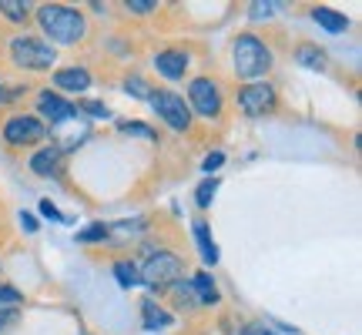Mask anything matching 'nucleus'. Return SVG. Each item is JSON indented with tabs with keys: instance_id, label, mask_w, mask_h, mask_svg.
I'll return each mask as SVG.
<instances>
[{
	"instance_id": "obj_1",
	"label": "nucleus",
	"mask_w": 362,
	"mask_h": 335,
	"mask_svg": "<svg viewBox=\"0 0 362 335\" xmlns=\"http://www.w3.org/2000/svg\"><path fill=\"white\" fill-rule=\"evenodd\" d=\"M34 17H37L47 44H64V47H71V44H81L90 30L88 17H84L78 7H64V4H40L37 11H34Z\"/></svg>"
},
{
	"instance_id": "obj_2",
	"label": "nucleus",
	"mask_w": 362,
	"mask_h": 335,
	"mask_svg": "<svg viewBox=\"0 0 362 335\" xmlns=\"http://www.w3.org/2000/svg\"><path fill=\"white\" fill-rule=\"evenodd\" d=\"M275 57H272V47L255 34H238L232 40V67L242 81H262L272 71Z\"/></svg>"
},
{
	"instance_id": "obj_3",
	"label": "nucleus",
	"mask_w": 362,
	"mask_h": 335,
	"mask_svg": "<svg viewBox=\"0 0 362 335\" xmlns=\"http://www.w3.org/2000/svg\"><path fill=\"white\" fill-rule=\"evenodd\" d=\"M11 57L17 67H24V71H51L54 61H57V54L54 47L47 44L44 37H34V34H17L11 40Z\"/></svg>"
},
{
	"instance_id": "obj_4",
	"label": "nucleus",
	"mask_w": 362,
	"mask_h": 335,
	"mask_svg": "<svg viewBox=\"0 0 362 335\" xmlns=\"http://www.w3.org/2000/svg\"><path fill=\"white\" fill-rule=\"evenodd\" d=\"M141 282L148 288H155V292H168L175 282L185 278V258L175 255V252H158L144 261L141 269Z\"/></svg>"
},
{
	"instance_id": "obj_5",
	"label": "nucleus",
	"mask_w": 362,
	"mask_h": 335,
	"mask_svg": "<svg viewBox=\"0 0 362 335\" xmlns=\"http://www.w3.org/2000/svg\"><path fill=\"white\" fill-rule=\"evenodd\" d=\"M188 107L192 114L205 117V121H218L221 111H225V98H221V88L215 78H194L188 84Z\"/></svg>"
},
{
	"instance_id": "obj_6",
	"label": "nucleus",
	"mask_w": 362,
	"mask_h": 335,
	"mask_svg": "<svg viewBox=\"0 0 362 335\" xmlns=\"http://www.w3.org/2000/svg\"><path fill=\"white\" fill-rule=\"evenodd\" d=\"M151 107L158 111V117L168 124L171 131H192L194 124V114H192V107H188V101L181 98V94H175V90H151Z\"/></svg>"
},
{
	"instance_id": "obj_7",
	"label": "nucleus",
	"mask_w": 362,
	"mask_h": 335,
	"mask_svg": "<svg viewBox=\"0 0 362 335\" xmlns=\"http://www.w3.org/2000/svg\"><path fill=\"white\" fill-rule=\"evenodd\" d=\"M238 111L245 117H265L272 111H279V90L272 81H252L238 90Z\"/></svg>"
},
{
	"instance_id": "obj_8",
	"label": "nucleus",
	"mask_w": 362,
	"mask_h": 335,
	"mask_svg": "<svg viewBox=\"0 0 362 335\" xmlns=\"http://www.w3.org/2000/svg\"><path fill=\"white\" fill-rule=\"evenodd\" d=\"M47 138V124L34 114H11L4 121V141L11 148H34Z\"/></svg>"
},
{
	"instance_id": "obj_9",
	"label": "nucleus",
	"mask_w": 362,
	"mask_h": 335,
	"mask_svg": "<svg viewBox=\"0 0 362 335\" xmlns=\"http://www.w3.org/2000/svg\"><path fill=\"white\" fill-rule=\"evenodd\" d=\"M51 138H54V144H51L54 151L67 155V151H78L81 144H88L90 138H94V131H90V124H88V117L84 114H71L67 121L54 124Z\"/></svg>"
},
{
	"instance_id": "obj_10",
	"label": "nucleus",
	"mask_w": 362,
	"mask_h": 335,
	"mask_svg": "<svg viewBox=\"0 0 362 335\" xmlns=\"http://www.w3.org/2000/svg\"><path fill=\"white\" fill-rule=\"evenodd\" d=\"M34 111H37V121H44V124H61V121H67V117L71 114H78V111H74V104L67 101L64 94H57V90H40L37 94V101H34Z\"/></svg>"
},
{
	"instance_id": "obj_11",
	"label": "nucleus",
	"mask_w": 362,
	"mask_h": 335,
	"mask_svg": "<svg viewBox=\"0 0 362 335\" xmlns=\"http://www.w3.org/2000/svg\"><path fill=\"white\" fill-rule=\"evenodd\" d=\"M151 64H155V71L161 74V78L181 81L185 74H188L192 57H188V51H181V47H165V51H158L155 57H151Z\"/></svg>"
},
{
	"instance_id": "obj_12",
	"label": "nucleus",
	"mask_w": 362,
	"mask_h": 335,
	"mask_svg": "<svg viewBox=\"0 0 362 335\" xmlns=\"http://www.w3.org/2000/svg\"><path fill=\"white\" fill-rule=\"evenodd\" d=\"M51 84L57 88V94L64 90V94H84V90L90 88V71L88 67H61V71H54L51 74Z\"/></svg>"
},
{
	"instance_id": "obj_13",
	"label": "nucleus",
	"mask_w": 362,
	"mask_h": 335,
	"mask_svg": "<svg viewBox=\"0 0 362 335\" xmlns=\"http://www.w3.org/2000/svg\"><path fill=\"white\" fill-rule=\"evenodd\" d=\"M30 171H34L37 178H57V175H61V151H54L51 144L40 148V151H34Z\"/></svg>"
},
{
	"instance_id": "obj_14",
	"label": "nucleus",
	"mask_w": 362,
	"mask_h": 335,
	"mask_svg": "<svg viewBox=\"0 0 362 335\" xmlns=\"http://www.w3.org/2000/svg\"><path fill=\"white\" fill-rule=\"evenodd\" d=\"M188 285H192L194 302H198V305H218L221 302L218 285L211 282V275H208V271H194L192 278H188Z\"/></svg>"
},
{
	"instance_id": "obj_15",
	"label": "nucleus",
	"mask_w": 362,
	"mask_h": 335,
	"mask_svg": "<svg viewBox=\"0 0 362 335\" xmlns=\"http://www.w3.org/2000/svg\"><path fill=\"white\" fill-rule=\"evenodd\" d=\"M292 57H296L302 67H309V71H325V67H329V54H325L319 44H309V40L296 44Z\"/></svg>"
},
{
	"instance_id": "obj_16",
	"label": "nucleus",
	"mask_w": 362,
	"mask_h": 335,
	"mask_svg": "<svg viewBox=\"0 0 362 335\" xmlns=\"http://www.w3.org/2000/svg\"><path fill=\"white\" fill-rule=\"evenodd\" d=\"M312 20L322 30H329V34H346L349 30V17L332 11V7H312Z\"/></svg>"
},
{
	"instance_id": "obj_17",
	"label": "nucleus",
	"mask_w": 362,
	"mask_h": 335,
	"mask_svg": "<svg viewBox=\"0 0 362 335\" xmlns=\"http://www.w3.org/2000/svg\"><path fill=\"white\" fill-rule=\"evenodd\" d=\"M141 319H144V329H151V332H158V329H168V325L175 322V319H171V312L161 309L155 298H144V302H141Z\"/></svg>"
},
{
	"instance_id": "obj_18",
	"label": "nucleus",
	"mask_w": 362,
	"mask_h": 335,
	"mask_svg": "<svg viewBox=\"0 0 362 335\" xmlns=\"http://www.w3.org/2000/svg\"><path fill=\"white\" fill-rule=\"evenodd\" d=\"M194 242H198V252L205 258V265H218V245H215L205 221H194Z\"/></svg>"
},
{
	"instance_id": "obj_19",
	"label": "nucleus",
	"mask_w": 362,
	"mask_h": 335,
	"mask_svg": "<svg viewBox=\"0 0 362 335\" xmlns=\"http://www.w3.org/2000/svg\"><path fill=\"white\" fill-rule=\"evenodd\" d=\"M115 278L121 288H138L141 285V271H138V265L131 261V258H117L115 261Z\"/></svg>"
},
{
	"instance_id": "obj_20",
	"label": "nucleus",
	"mask_w": 362,
	"mask_h": 335,
	"mask_svg": "<svg viewBox=\"0 0 362 335\" xmlns=\"http://www.w3.org/2000/svg\"><path fill=\"white\" fill-rule=\"evenodd\" d=\"M0 13H4L11 24H27L30 13H34V7L24 4V0H0Z\"/></svg>"
},
{
	"instance_id": "obj_21",
	"label": "nucleus",
	"mask_w": 362,
	"mask_h": 335,
	"mask_svg": "<svg viewBox=\"0 0 362 335\" xmlns=\"http://www.w3.org/2000/svg\"><path fill=\"white\" fill-rule=\"evenodd\" d=\"M171 295H175V305H178V309H185V312H192V309H198V302H194V292H192V285L185 282V278H181V282H175L168 288Z\"/></svg>"
},
{
	"instance_id": "obj_22",
	"label": "nucleus",
	"mask_w": 362,
	"mask_h": 335,
	"mask_svg": "<svg viewBox=\"0 0 362 335\" xmlns=\"http://www.w3.org/2000/svg\"><path fill=\"white\" fill-rule=\"evenodd\" d=\"M215 192H218V178L211 175V178H205L198 188H194V205L208 208V205H211V198H215Z\"/></svg>"
},
{
	"instance_id": "obj_23",
	"label": "nucleus",
	"mask_w": 362,
	"mask_h": 335,
	"mask_svg": "<svg viewBox=\"0 0 362 335\" xmlns=\"http://www.w3.org/2000/svg\"><path fill=\"white\" fill-rule=\"evenodd\" d=\"M107 225L104 221H94V225H88V228H81L78 232V245H90V242H104L107 238Z\"/></svg>"
},
{
	"instance_id": "obj_24",
	"label": "nucleus",
	"mask_w": 362,
	"mask_h": 335,
	"mask_svg": "<svg viewBox=\"0 0 362 335\" xmlns=\"http://www.w3.org/2000/svg\"><path fill=\"white\" fill-rule=\"evenodd\" d=\"M117 128L124 131V134H138L144 141H158V131L151 128V124H144V121H121Z\"/></svg>"
},
{
	"instance_id": "obj_25",
	"label": "nucleus",
	"mask_w": 362,
	"mask_h": 335,
	"mask_svg": "<svg viewBox=\"0 0 362 335\" xmlns=\"http://www.w3.org/2000/svg\"><path fill=\"white\" fill-rule=\"evenodd\" d=\"M124 90H128L131 98H141V101H148V98H151V84H148V81L144 78H138V74H134V78H128L124 81Z\"/></svg>"
},
{
	"instance_id": "obj_26",
	"label": "nucleus",
	"mask_w": 362,
	"mask_h": 335,
	"mask_svg": "<svg viewBox=\"0 0 362 335\" xmlns=\"http://www.w3.org/2000/svg\"><path fill=\"white\" fill-rule=\"evenodd\" d=\"M74 111H84V114L88 117H111V107H107V104L104 101H78L74 104Z\"/></svg>"
},
{
	"instance_id": "obj_27",
	"label": "nucleus",
	"mask_w": 362,
	"mask_h": 335,
	"mask_svg": "<svg viewBox=\"0 0 362 335\" xmlns=\"http://www.w3.org/2000/svg\"><path fill=\"white\" fill-rule=\"evenodd\" d=\"M21 298H24V295H21V292H17L13 285H4V282H0V309H7V305L13 309V305H17Z\"/></svg>"
},
{
	"instance_id": "obj_28",
	"label": "nucleus",
	"mask_w": 362,
	"mask_h": 335,
	"mask_svg": "<svg viewBox=\"0 0 362 335\" xmlns=\"http://www.w3.org/2000/svg\"><path fill=\"white\" fill-rule=\"evenodd\" d=\"M221 165H225V155H221V151H211V155H205V161H202V171H205V175H215Z\"/></svg>"
},
{
	"instance_id": "obj_29",
	"label": "nucleus",
	"mask_w": 362,
	"mask_h": 335,
	"mask_svg": "<svg viewBox=\"0 0 362 335\" xmlns=\"http://www.w3.org/2000/svg\"><path fill=\"white\" fill-rule=\"evenodd\" d=\"M40 215H44V218H51V221H67L64 215H61V208L51 205V198H40Z\"/></svg>"
},
{
	"instance_id": "obj_30",
	"label": "nucleus",
	"mask_w": 362,
	"mask_h": 335,
	"mask_svg": "<svg viewBox=\"0 0 362 335\" xmlns=\"http://www.w3.org/2000/svg\"><path fill=\"white\" fill-rule=\"evenodd\" d=\"M17 322H21V312L17 309H0V332H7V329Z\"/></svg>"
},
{
	"instance_id": "obj_31",
	"label": "nucleus",
	"mask_w": 362,
	"mask_h": 335,
	"mask_svg": "<svg viewBox=\"0 0 362 335\" xmlns=\"http://www.w3.org/2000/svg\"><path fill=\"white\" fill-rule=\"evenodd\" d=\"M128 11L131 13H155L158 4L155 0H128Z\"/></svg>"
},
{
	"instance_id": "obj_32",
	"label": "nucleus",
	"mask_w": 362,
	"mask_h": 335,
	"mask_svg": "<svg viewBox=\"0 0 362 335\" xmlns=\"http://www.w3.org/2000/svg\"><path fill=\"white\" fill-rule=\"evenodd\" d=\"M272 13H275V7H272V4H252L248 17H252V20H269Z\"/></svg>"
},
{
	"instance_id": "obj_33",
	"label": "nucleus",
	"mask_w": 362,
	"mask_h": 335,
	"mask_svg": "<svg viewBox=\"0 0 362 335\" xmlns=\"http://www.w3.org/2000/svg\"><path fill=\"white\" fill-rule=\"evenodd\" d=\"M242 335H279L272 325H265V322H248L245 329H242Z\"/></svg>"
},
{
	"instance_id": "obj_34",
	"label": "nucleus",
	"mask_w": 362,
	"mask_h": 335,
	"mask_svg": "<svg viewBox=\"0 0 362 335\" xmlns=\"http://www.w3.org/2000/svg\"><path fill=\"white\" fill-rule=\"evenodd\" d=\"M21 225H24V232H30V235L37 232V221H34V215H27V211L21 215Z\"/></svg>"
},
{
	"instance_id": "obj_35",
	"label": "nucleus",
	"mask_w": 362,
	"mask_h": 335,
	"mask_svg": "<svg viewBox=\"0 0 362 335\" xmlns=\"http://www.w3.org/2000/svg\"><path fill=\"white\" fill-rule=\"evenodd\" d=\"M0 94H4V81H0Z\"/></svg>"
}]
</instances>
